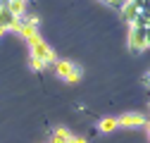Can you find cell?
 <instances>
[{"instance_id": "1", "label": "cell", "mask_w": 150, "mask_h": 143, "mask_svg": "<svg viewBox=\"0 0 150 143\" xmlns=\"http://www.w3.org/2000/svg\"><path fill=\"white\" fill-rule=\"evenodd\" d=\"M29 43H31V64H33V69H41L45 62H55V52L50 50L48 43H43L41 36L31 38Z\"/></svg>"}, {"instance_id": "2", "label": "cell", "mask_w": 150, "mask_h": 143, "mask_svg": "<svg viewBox=\"0 0 150 143\" xmlns=\"http://www.w3.org/2000/svg\"><path fill=\"white\" fill-rule=\"evenodd\" d=\"M12 29H14V31H19L26 41H31V38H36V36H38V29H36V19H33V17H29L26 12H24L22 17H17V22L12 24Z\"/></svg>"}, {"instance_id": "3", "label": "cell", "mask_w": 150, "mask_h": 143, "mask_svg": "<svg viewBox=\"0 0 150 143\" xmlns=\"http://www.w3.org/2000/svg\"><path fill=\"white\" fill-rule=\"evenodd\" d=\"M55 72H57V74L62 76V79H67V81H79L81 79V72L74 67L71 62H67V60H60V62H55Z\"/></svg>"}, {"instance_id": "4", "label": "cell", "mask_w": 150, "mask_h": 143, "mask_svg": "<svg viewBox=\"0 0 150 143\" xmlns=\"http://www.w3.org/2000/svg\"><path fill=\"white\" fill-rule=\"evenodd\" d=\"M129 45H131V50H134V52L145 50V48H148V43H145V29L131 26V29H129Z\"/></svg>"}, {"instance_id": "5", "label": "cell", "mask_w": 150, "mask_h": 143, "mask_svg": "<svg viewBox=\"0 0 150 143\" xmlns=\"http://www.w3.org/2000/svg\"><path fill=\"white\" fill-rule=\"evenodd\" d=\"M119 12H122V17H124V22H126V24H134V22H136V17H138V12H141V7H138L136 3H126Z\"/></svg>"}, {"instance_id": "6", "label": "cell", "mask_w": 150, "mask_h": 143, "mask_svg": "<svg viewBox=\"0 0 150 143\" xmlns=\"http://www.w3.org/2000/svg\"><path fill=\"white\" fill-rule=\"evenodd\" d=\"M17 22V17L10 12L7 5H0V26L3 29H12V24Z\"/></svg>"}, {"instance_id": "7", "label": "cell", "mask_w": 150, "mask_h": 143, "mask_svg": "<svg viewBox=\"0 0 150 143\" xmlns=\"http://www.w3.org/2000/svg\"><path fill=\"white\" fill-rule=\"evenodd\" d=\"M117 122L122 124V127H141V124H143V115H138V112H129V115L119 117Z\"/></svg>"}, {"instance_id": "8", "label": "cell", "mask_w": 150, "mask_h": 143, "mask_svg": "<svg viewBox=\"0 0 150 143\" xmlns=\"http://www.w3.org/2000/svg\"><path fill=\"white\" fill-rule=\"evenodd\" d=\"M7 7H10V12H12L14 17H22V14L26 12V0H12Z\"/></svg>"}, {"instance_id": "9", "label": "cell", "mask_w": 150, "mask_h": 143, "mask_svg": "<svg viewBox=\"0 0 150 143\" xmlns=\"http://www.w3.org/2000/svg\"><path fill=\"white\" fill-rule=\"evenodd\" d=\"M71 141V134L67 129H55L52 131V143H69Z\"/></svg>"}, {"instance_id": "10", "label": "cell", "mask_w": 150, "mask_h": 143, "mask_svg": "<svg viewBox=\"0 0 150 143\" xmlns=\"http://www.w3.org/2000/svg\"><path fill=\"white\" fill-rule=\"evenodd\" d=\"M117 124H119L117 119H103V122H100V131L110 134V131H115V129H117Z\"/></svg>"}, {"instance_id": "11", "label": "cell", "mask_w": 150, "mask_h": 143, "mask_svg": "<svg viewBox=\"0 0 150 143\" xmlns=\"http://www.w3.org/2000/svg\"><path fill=\"white\" fill-rule=\"evenodd\" d=\"M69 143H86V138H76V136H71V141Z\"/></svg>"}, {"instance_id": "12", "label": "cell", "mask_w": 150, "mask_h": 143, "mask_svg": "<svg viewBox=\"0 0 150 143\" xmlns=\"http://www.w3.org/2000/svg\"><path fill=\"white\" fill-rule=\"evenodd\" d=\"M145 43H148V45H150V26H148V29H145Z\"/></svg>"}, {"instance_id": "13", "label": "cell", "mask_w": 150, "mask_h": 143, "mask_svg": "<svg viewBox=\"0 0 150 143\" xmlns=\"http://www.w3.org/2000/svg\"><path fill=\"white\" fill-rule=\"evenodd\" d=\"M143 81H145V86H148V88H150V72H148V74H145V76H143Z\"/></svg>"}, {"instance_id": "14", "label": "cell", "mask_w": 150, "mask_h": 143, "mask_svg": "<svg viewBox=\"0 0 150 143\" xmlns=\"http://www.w3.org/2000/svg\"><path fill=\"white\" fill-rule=\"evenodd\" d=\"M131 3H136V5H143V0H131Z\"/></svg>"}, {"instance_id": "15", "label": "cell", "mask_w": 150, "mask_h": 143, "mask_svg": "<svg viewBox=\"0 0 150 143\" xmlns=\"http://www.w3.org/2000/svg\"><path fill=\"white\" fill-rule=\"evenodd\" d=\"M3 33H5V29H3V26H0V36H3Z\"/></svg>"}, {"instance_id": "16", "label": "cell", "mask_w": 150, "mask_h": 143, "mask_svg": "<svg viewBox=\"0 0 150 143\" xmlns=\"http://www.w3.org/2000/svg\"><path fill=\"white\" fill-rule=\"evenodd\" d=\"M148 131H150V124H148Z\"/></svg>"}]
</instances>
